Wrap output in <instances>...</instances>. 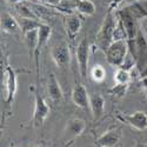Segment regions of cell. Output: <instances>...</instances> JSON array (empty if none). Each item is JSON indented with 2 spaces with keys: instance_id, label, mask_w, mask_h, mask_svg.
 Segmentation results:
<instances>
[{
  "instance_id": "cell-7",
  "label": "cell",
  "mask_w": 147,
  "mask_h": 147,
  "mask_svg": "<svg viewBox=\"0 0 147 147\" xmlns=\"http://www.w3.org/2000/svg\"><path fill=\"white\" fill-rule=\"evenodd\" d=\"M77 61L79 66V72L82 79H86L88 74V59H90V42L87 38H84L76 51Z\"/></svg>"
},
{
  "instance_id": "cell-29",
  "label": "cell",
  "mask_w": 147,
  "mask_h": 147,
  "mask_svg": "<svg viewBox=\"0 0 147 147\" xmlns=\"http://www.w3.org/2000/svg\"><path fill=\"white\" fill-rule=\"evenodd\" d=\"M33 147H41V146H33Z\"/></svg>"
},
{
  "instance_id": "cell-12",
  "label": "cell",
  "mask_w": 147,
  "mask_h": 147,
  "mask_svg": "<svg viewBox=\"0 0 147 147\" xmlns=\"http://www.w3.org/2000/svg\"><path fill=\"white\" fill-rule=\"evenodd\" d=\"M85 128H86V124H85L84 120L78 119V118L68 120L67 121V125H66V128H65L66 139L67 140L76 139L77 137L81 136L82 132L85 131Z\"/></svg>"
},
{
  "instance_id": "cell-19",
  "label": "cell",
  "mask_w": 147,
  "mask_h": 147,
  "mask_svg": "<svg viewBox=\"0 0 147 147\" xmlns=\"http://www.w3.org/2000/svg\"><path fill=\"white\" fill-rule=\"evenodd\" d=\"M76 8L84 16H93L95 13V5L91 0H77Z\"/></svg>"
},
{
  "instance_id": "cell-17",
  "label": "cell",
  "mask_w": 147,
  "mask_h": 147,
  "mask_svg": "<svg viewBox=\"0 0 147 147\" xmlns=\"http://www.w3.org/2000/svg\"><path fill=\"white\" fill-rule=\"evenodd\" d=\"M1 28L4 32L9 33V34L21 33V28H20L18 19H16L13 16L7 13V12L3 13L1 16Z\"/></svg>"
},
{
  "instance_id": "cell-14",
  "label": "cell",
  "mask_w": 147,
  "mask_h": 147,
  "mask_svg": "<svg viewBox=\"0 0 147 147\" xmlns=\"http://www.w3.org/2000/svg\"><path fill=\"white\" fill-rule=\"evenodd\" d=\"M47 92L48 96L53 102H60L64 100V93L60 87V84L57 79V77L51 73L48 77V84H47Z\"/></svg>"
},
{
  "instance_id": "cell-2",
  "label": "cell",
  "mask_w": 147,
  "mask_h": 147,
  "mask_svg": "<svg viewBox=\"0 0 147 147\" xmlns=\"http://www.w3.org/2000/svg\"><path fill=\"white\" fill-rule=\"evenodd\" d=\"M3 92H4V102L6 105H11L14 101V96L18 88V80L17 73L9 65L5 67L3 73Z\"/></svg>"
},
{
  "instance_id": "cell-9",
  "label": "cell",
  "mask_w": 147,
  "mask_h": 147,
  "mask_svg": "<svg viewBox=\"0 0 147 147\" xmlns=\"http://www.w3.org/2000/svg\"><path fill=\"white\" fill-rule=\"evenodd\" d=\"M52 34V28L51 26L46 25V24H42L40 26V28L38 30V42H36L35 50H34V63H35V69H36V74L39 77V69H40V64H39V58H40V53L42 47L47 44L48 39Z\"/></svg>"
},
{
  "instance_id": "cell-21",
  "label": "cell",
  "mask_w": 147,
  "mask_h": 147,
  "mask_svg": "<svg viewBox=\"0 0 147 147\" xmlns=\"http://www.w3.org/2000/svg\"><path fill=\"white\" fill-rule=\"evenodd\" d=\"M91 78L95 82H101L106 78V71L101 65H95L91 69Z\"/></svg>"
},
{
  "instance_id": "cell-16",
  "label": "cell",
  "mask_w": 147,
  "mask_h": 147,
  "mask_svg": "<svg viewBox=\"0 0 147 147\" xmlns=\"http://www.w3.org/2000/svg\"><path fill=\"white\" fill-rule=\"evenodd\" d=\"M81 19L79 16L77 14H69L66 17L65 20V28H66V33L68 35V38L71 40H73L78 35V33L81 30Z\"/></svg>"
},
{
  "instance_id": "cell-8",
  "label": "cell",
  "mask_w": 147,
  "mask_h": 147,
  "mask_svg": "<svg viewBox=\"0 0 147 147\" xmlns=\"http://www.w3.org/2000/svg\"><path fill=\"white\" fill-rule=\"evenodd\" d=\"M51 57L58 67L65 68L71 61V52L67 42L61 41L53 45L51 48Z\"/></svg>"
},
{
  "instance_id": "cell-26",
  "label": "cell",
  "mask_w": 147,
  "mask_h": 147,
  "mask_svg": "<svg viewBox=\"0 0 147 147\" xmlns=\"http://www.w3.org/2000/svg\"><path fill=\"white\" fill-rule=\"evenodd\" d=\"M6 1L9 3V4H12V5H17V4H20L22 1H25V0H6Z\"/></svg>"
},
{
  "instance_id": "cell-15",
  "label": "cell",
  "mask_w": 147,
  "mask_h": 147,
  "mask_svg": "<svg viewBox=\"0 0 147 147\" xmlns=\"http://www.w3.org/2000/svg\"><path fill=\"white\" fill-rule=\"evenodd\" d=\"M90 109L94 120H99L105 111V98L100 93L90 95Z\"/></svg>"
},
{
  "instance_id": "cell-30",
  "label": "cell",
  "mask_w": 147,
  "mask_h": 147,
  "mask_svg": "<svg viewBox=\"0 0 147 147\" xmlns=\"http://www.w3.org/2000/svg\"><path fill=\"white\" fill-rule=\"evenodd\" d=\"M146 93H147V90H146Z\"/></svg>"
},
{
  "instance_id": "cell-22",
  "label": "cell",
  "mask_w": 147,
  "mask_h": 147,
  "mask_svg": "<svg viewBox=\"0 0 147 147\" xmlns=\"http://www.w3.org/2000/svg\"><path fill=\"white\" fill-rule=\"evenodd\" d=\"M128 87H129V84H117L115 82V85L108 91V93L114 95V96L121 98V96H124L127 93Z\"/></svg>"
},
{
  "instance_id": "cell-25",
  "label": "cell",
  "mask_w": 147,
  "mask_h": 147,
  "mask_svg": "<svg viewBox=\"0 0 147 147\" xmlns=\"http://www.w3.org/2000/svg\"><path fill=\"white\" fill-rule=\"evenodd\" d=\"M121 1H122V0H113L112 4H111V7H109V9H113V7H117Z\"/></svg>"
},
{
  "instance_id": "cell-24",
  "label": "cell",
  "mask_w": 147,
  "mask_h": 147,
  "mask_svg": "<svg viewBox=\"0 0 147 147\" xmlns=\"http://www.w3.org/2000/svg\"><path fill=\"white\" fill-rule=\"evenodd\" d=\"M140 85L141 87L147 90V77H144V78H140Z\"/></svg>"
},
{
  "instance_id": "cell-28",
  "label": "cell",
  "mask_w": 147,
  "mask_h": 147,
  "mask_svg": "<svg viewBox=\"0 0 147 147\" xmlns=\"http://www.w3.org/2000/svg\"><path fill=\"white\" fill-rule=\"evenodd\" d=\"M38 1H45V0H38Z\"/></svg>"
},
{
  "instance_id": "cell-20",
  "label": "cell",
  "mask_w": 147,
  "mask_h": 147,
  "mask_svg": "<svg viewBox=\"0 0 147 147\" xmlns=\"http://www.w3.org/2000/svg\"><path fill=\"white\" fill-rule=\"evenodd\" d=\"M114 81L117 84H129V81H131V72L125 69V68L118 67L117 72L114 73Z\"/></svg>"
},
{
  "instance_id": "cell-13",
  "label": "cell",
  "mask_w": 147,
  "mask_h": 147,
  "mask_svg": "<svg viewBox=\"0 0 147 147\" xmlns=\"http://www.w3.org/2000/svg\"><path fill=\"white\" fill-rule=\"evenodd\" d=\"M121 138V131L119 128L108 129L106 133L96 140V145L99 147H115Z\"/></svg>"
},
{
  "instance_id": "cell-4",
  "label": "cell",
  "mask_w": 147,
  "mask_h": 147,
  "mask_svg": "<svg viewBox=\"0 0 147 147\" xmlns=\"http://www.w3.org/2000/svg\"><path fill=\"white\" fill-rule=\"evenodd\" d=\"M117 17L121 21L122 26H124L126 34H127V42H133L137 39V34H138V26H137V18L134 17V14L131 12V9L124 8L119 12H117Z\"/></svg>"
},
{
  "instance_id": "cell-5",
  "label": "cell",
  "mask_w": 147,
  "mask_h": 147,
  "mask_svg": "<svg viewBox=\"0 0 147 147\" xmlns=\"http://www.w3.org/2000/svg\"><path fill=\"white\" fill-rule=\"evenodd\" d=\"M50 112H51V108L47 105L46 100L39 93H35L34 94V111H33V118H32L33 126L34 127L42 126L47 117L50 115Z\"/></svg>"
},
{
  "instance_id": "cell-3",
  "label": "cell",
  "mask_w": 147,
  "mask_h": 147,
  "mask_svg": "<svg viewBox=\"0 0 147 147\" xmlns=\"http://www.w3.org/2000/svg\"><path fill=\"white\" fill-rule=\"evenodd\" d=\"M128 54V44L127 40H117L113 41L105 52L106 60L108 64L120 67Z\"/></svg>"
},
{
  "instance_id": "cell-10",
  "label": "cell",
  "mask_w": 147,
  "mask_h": 147,
  "mask_svg": "<svg viewBox=\"0 0 147 147\" xmlns=\"http://www.w3.org/2000/svg\"><path fill=\"white\" fill-rule=\"evenodd\" d=\"M71 99L76 106L82 109L90 108V95L87 93L86 87L82 84H77L72 90Z\"/></svg>"
},
{
  "instance_id": "cell-11",
  "label": "cell",
  "mask_w": 147,
  "mask_h": 147,
  "mask_svg": "<svg viewBox=\"0 0 147 147\" xmlns=\"http://www.w3.org/2000/svg\"><path fill=\"white\" fill-rule=\"evenodd\" d=\"M127 125L138 131H145L147 128V114L142 111H137L132 114H126L121 117Z\"/></svg>"
},
{
  "instance_id": "cell-1",
  "label": "cell",
  "mask_w": 147,
  "mask_h": 147,
  "mask_svg": "<svg viewBox=\"0 0 147 147\" xmlns=\"http://www.w3.org/2000/svg\"><path fill=\"white\" fill-rule=\"evenodd\" d=\"M115 26H117V14L115 16L113 14V9H108L100 26V30L95 35V45L104 53L114 41Z\"/></svg>"
},
{
  "instance_id": "cell-27",
  "label": "cell",
  "mask_w": 147,
  "mask_h": 147,
  "mask_svg": "<svg viewBox=\"0 0 147 147\" xmlns=\"http://www.w3.org/2000/svg\"><path fill=\"white\" fill-rule=\"evenodd\" d=\"M139 76H140V78H144V77H147V67H146V68H145V69H144V71H142V72L140 73V74H139Z\"/></svg>"
},
{
  "instance_id": "cell-23",
  "label": "cell",
  "mask_w": 147,
  "mask_h": 147,
  "mask_svg": "<svg viewBox=\"0 0 147 147\" xmlns=\"http://www.w3.org/2000/svg\"><path fill=\"white\" fill-rule=\"evenodd\" d=\"M14 7H16L17 12L19 13V17H26V18H35V19H38V17L33 13V11L30 9L26 5H24L22 3L14 5Z\"/></svg>"
},
{
  "instance_id": "cell-18",
  "label": "cell",
  "mask_w": 147,
  "mask_h": 147,
  "mask_svg": "<svg viewBox=\"0 0 147 147\" xmlns=\"http://www.w3.org/2000/svg\"><path fill=\"white\" fill-rule=\"evenodd\" d=\"M19 21V25L21 28V34L25 35L28 32L35 31V30H39L40 26L42 25V22L39 21V19H35V18H26V17H19L18 19Z\"/></svg>"
},
{
  "instance_id": "cell-6",
  "label": "cell",
  "mask_w": 147,
  "mask_h": 147,
  "mask_svg": "<svg viewBox=\"0 0 147 147\" xmlns=\"http://www.w3.org/2000/svg\"><path fill=\"white\" fill-rule=\"evenodd\" d=\"M147 67V39L139 28L136 39V68L139 74Z\"/></svg>"
}]
</instances>
